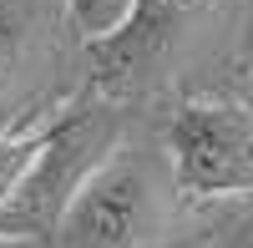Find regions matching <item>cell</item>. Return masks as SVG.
I'll use <instances>...</instances> for the list:
<instances>
[{
    "instance_id": "cell-1",
    "label": "cell",
    "mask_w": 253,
    "mask_h": 248,
    "mask_svg": "<svg viewBox=\"0 0 253 248\" xmlns=\"http://www.w3.org/2000/svg\"><path fill=\"white\" fill-rule=\"evenodd\" d=\"M117 152V117L101 107L66 112L41 132L26 172L0 208V248H46L86 177Z\"/></svg>"
},
{
    "instance_id": "cell-2",
    "label": "cell",
    "mask_w": 253,
    "mask_h": 248,
    "mask_svg": "<svg viewBox=\"0 0 253 248\" xmlns=\"http://www.w3.org/2000/svg\"><path fill=\"white\" fill-rule=\"evenodd\" d=\"M172 188L182 198H248L253 193V101L193 96L167 127Z\"/></svg>"
},
{
    "instance_id": "cell-3",
    "label": "cell",
    "mask_w": 253,
    "mask_h": 248,
    "mask_svg": "<svg viewBox=\"0 0 253 248\" xmlns=\"http://www.w3.org/2000/svg\"><path fill=\"white\" fill-rule=\"evenodd\" d=\"M162 228H167V208L152 167L117 147L71 198L46 248H157Z\"/></svg>"
},
{
    "instance_id": "cell-4",
    "label": "cell",
    "mask_w": 253,
    "mask_h": 248,
    "mask_svg": "<svg viewBox=\"0 0 253 248\" xmlns=\"http://www.w3.org/2000/svg\"><path fill=\"white\" fill-rule=\"evenodd\" d=\"M213 5V0H137L132 20H126V31L112 36L107 46H96L91 56L101 66L112 71H132V66H147V61H157L172 51V41L198 26V15Z\"/></svg>"
},
{
    "instance_id": "cell-5",
    "label": "cell",
    "mask_w": 253,
    "mask_h": 248,
    "mask_svg": "<svg viewBox=\"0 0 253 248\" xmlns=\"http://www.w3.org/2000/svg\"><path fill=\"white\" fill-rule=\"evenodd\" d=\"M137 10V0H66V20H71V31L86 41V46H107L112 36L126 31V20H132Z\"/></svg>"
},
{
    "instance_id": "cell-6",
    "label": "cell",
    "mask_w": 253,
    "mask_h": 248,
    "mask_svg": "<svg viewBox=\"0 0 253 248\" xmlns=\"http://www.w3.org/2000/svg\"><path fill=\"white\" fill-rule=\"evenodd\" d=\"M26 51H31V15L20 0H0V107L15 86L20 66H26Z\"/></svg>"
},
{
    "instance_id": "cell-7",
    "label": "cell",
    "mask_w": 253,
    "mask_h": 248,
    "mask_svg": "<svg viewBox=\"0 0 253 248\" xmlns=\"http://www.w3.org/2000/svg\"><path fill=\"white\" fill-rule=\"evenodd\" d=\"M36 142H41V132H31V137H0V208H5V198H10V188H15V177L26 172V162H31V152H36Z\"/></svg>"
},
{
    "instance_id": "cell-8",
    "label": "cell",
    "mask_w": 253,
    "mask_h": 248,
    "mask_svg": "<svg viewBox=\"0 0 253 248\" xmlns=\"http://www.w3.org/2000/svg\"><path fill=\"white\" fill-rule=\"evenodd\" d=\"M248 101H253V61H248Z\"/></svg>"
},
{
    "instance_id": "cell-9",
    "label": "cell",
    "mask_w": 253,
    "mask_h": 248,
    "mask_svg": "<svg viewBox=\"0 0 253 248\" xmlns=\"http://www.w3.org/2000/svg\"><path fill=\"white\" fill-rule=\"evenodd\" d=\"M238 248H253V233H248V238H243V243H238Z\"/></svg>"
}]
</instances>
